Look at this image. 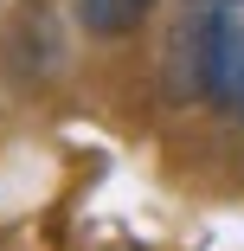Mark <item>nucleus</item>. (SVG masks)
I'll return each mask as SVG.
<instances>
[{"label":"nucleus","mask_w":244,"mask_h":251,"mask_svg":"<svg viewBox=\"0 0 244 251\" xmlns=\"http://www.w3.org/2000/svg\"><path fill=\"white\" fill-rule=\"evenodd\" d=\"M148 13H155V0H77V26L96 39H129Z\"/></svg>","instance_id":"f257e3e1"},{"label":"nucleus","mask_w":244,"mask_h":251,"mask_svg":"<svg viewBox=\"0 0 244 251\" xmlns=\"http://www.w3.org/2000/svg\"><path fill=\"white\" fill-rule=\"evenodd\" d=\"M231 110H238V116H244V71H238V103H231Z\"/></svg>","instance_id":"f03ea898"}]
</instances>
